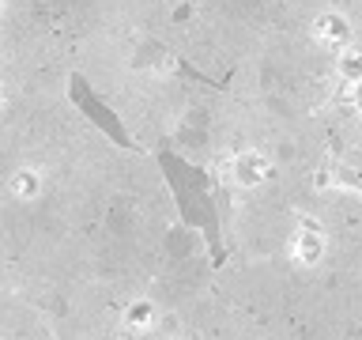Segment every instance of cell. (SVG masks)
I'll use <instances>...</instances> for the list:
<instances>
[{
  "mask_svg": "<svg viewBox=\"0 0 362 340\" xmlns=\"http://www.w3.org/2000/svg\"><path fill=\"white\" fill-rule=\"evenodd\" d=\"M310 34L317 45H325V50H344V45H351V38H355V23L347 19V11L339 8H325L321 16H313L310 23Z\"/></svg>",
  "mask_w": 362,
  "mask_h": 340,
  "instance_id": "3957f363",
  "label": "cell"
},
{
  "mask_svg": "<svg viewBox=\"0 0 362 340\" xmlns=\"http://www.w3.org/2000/svg\"><path fill=\"white\" fill-rule=\"evenodd\" d=\"M272 174H276V163L264 152H257V147H245V152H238L230 159V181L238 189H260L272 181Z\"/></svg>",
  "mask_w": 362,
  "mask_h": 340,
  "instance_id": "7a4b0ae2",
  "label": "cell"
},
{
  "mask_svg": "<svg viewBox=\"0 0 362 340\" xmlns=\"http://www.w3.org/2000/svg\"><path fill=\"white\" fill-rule=\"evenodd\" d=\"M336 76H339V84H358L362 79V45H344V50H336Z\"/></svg>",
  "mask_w": 362,
  "mask_h": 340,
  "instance_id": "8992f818",
  "label": "cell"
},
{
  "mask_svg": "<svg viewBox=\"0 0 362 340\" xmlns=\"http://www.w3.org/2000/svg\"><path fill=\"white\" fill-rule=\"evenodd\" d=\"M4 16H8V4H4V0H0V23H4Z\"/></svg>",
  "mask_w": 362,
  "mask_h": 340,
  "instance_id": "ba28073f",
  "label": "cell"
},
{
  "mask_svg": "<svg viewBox=\"0 0 362 340\" xmlns=\"http://www.w3.org/2000/svg\"><path fill=\"white\" fill-rule=\"evenodd\" d=\"M158 325V306L151 299H132L121 306V329L129 336H147Z\"/></svg>",
  "mask_w": 362,
  "mask_h": 340,
  "instance_id": "277c9868",
  "label": "cell"
},
{
  "mask_svg": "<svg viewBox=\"0 0 362 340\" xmlns=\"http://www.w3.org/2000/svg\"><path fill=\"white\" fill-rule=\"evenodd\" d=\"M8 189H11V197H16L19 204L42 200V193H45V174H42V166H34V163L16 166V170H11V178H8Z\"/></svg>",
  "mask_w": 362,
  "mask_h": 340,
  "instance_id": "5b68a950",
  "label": "cell"
},
{
  "mask_svg": "<svg viewBox=\"0 0 362 340\" xmlns=\"http://www.w3.org/2000/svg\"><path fill=\"white\" fill-rule=\"evenodd\" d=\"M170 340H181V336H170Z\"/></svg>",
  "mask_w": 362,
  "mask_h": 340,
  "instance_id": "9c48e42d",
  "label": "cell"
},
{
  "mask_svg": "<svg viewBox=\"0 0 362 340\" xmlns=\"http://www.w3.org/2000/svg\"><path fill=\"white\" fill-rule=\"evenodd\" d=\"M347 102H351V110H355V113H362V79L347 87Z\"/></svg>",
  "mask_w": 362,
  "mask_h": 340,
  "instance_id": "52a82bcc",
  "label": "cell"
},
{
  "mask_svg": "<svg viewBox=\"0 0 362 340\" xmlns=\"http://www.w3.org/2000/svg\"><path fill=\"white\" fill-rule=\"evenodd\" d=\"M287 254L298 268H317L328 254V234L325 227L317 220H298V227H294L291 242H287Z\"/></svg>",
  "mask_w": 362,
  "mask_h": 340,
  "instance_id": "6da1fadb",
  "label": "cell"
}]
</instances>
